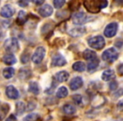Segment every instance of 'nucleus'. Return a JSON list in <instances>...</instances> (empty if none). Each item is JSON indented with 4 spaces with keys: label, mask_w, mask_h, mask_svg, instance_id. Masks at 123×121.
Returning <instances> with one entry per match:
<instances>
[{
    "label": "nucleus",
    "mask_w": 123,
    "mask_h": 121,
    "mask_svg": "<svg viewBox=\"0 0 123 121\" xmlns=\"http://www.w3.org/2000/svg\"><path fill=\"white\" fill-rule=\"evenodd\" d=\"M118 56H119V53H118L117 50L114 47H111L103 52L102 59L105 62L112 63V62L117 60Z\"/></svg>",
    "instance_id": "obj_1"
},
{
    "label": "nucleus",
    "mask_w": 123,
    "mask_h": 121,
    "mask_svg": "<svg viewBox=\"0 0 123 121\" xmlns=\"http://www.w3.org/2000/svg\"><path fill=\"white\" fill-rule=\"evenodd\" d=\"M88 44L90 47L95 50H101L105 45V41L103 36L96 35L94 37H91L88 40Z\"/></svg>",
    "instance_id": "obj_2"
},
{
    "label": "nucleus",
    "mask_w": 123,
    "mask_h": 121,
    "mask_svg": "<svg viewBox=\"0 0 123 121\" xmlns=\"http://www.w3.org/2000/svg\"><path fill=\"white\" fill-rule=\"evenodd\" d=\"M4 49L6 50V51L10 53H14L19 50V41L16 38L12 37V38H9L5 40L4 44Z\"/></svg>",
    "instance_id": "obj_3"
},
{
    "label": "nucleus",
    "mask_w": 123,
    "mask_h": 121,
    "mask_svg": "<svg viewBox=\"0 0 123 121\" xmlns=\"http://www.w3.org/2000/svg\"><path fill=\"white\" fill-rule=\"evenodd\" d=\"M45 55H46V49L43 46H39L36 48L35 52L33 53L31 60L32 62L36 64H39L42 62V60L44 59Z\"/></svg>",
    "instance_id": "obj_4"
},
{
    "label": "nucleus",
    "mask_w": 123,
    "mask_h": 121,
    "mask_svg": "<svg viewBox=\"0 0 123 121\" xmlns=\"http://www.w3.org/2000/svg\"><path fill=\"white\" fill-rule=\"evenodd\" d=\"M100 0H84V6L91 13H97L99 8Z\"/></svg>",
    "instance_id": "obj_5"
},
{
    "label": "nucleus",
    "mask_w": 123,
    "mask_h": 121,
    "mask_svg": "<svg viewBox=\"0 0 123 121\" xmlns=\"http://www.w3.org/2000/svg\"><path fill=\"white\" fill-rule=\"evenodd\" d=\"M118 29V24L116 22L110 23L109 24H107V26L105 27L104 30V35L105 36H106L107 38H112L117 33Z\"/></svg>",
    "instance_id": "obj_6"
},
{
    "label": "nucleus",
    "mask_w": 123,
    "mask_h": 121,
    "mask_svg": "<svg viewBox=\"0 0 123 121\" xmlns=\"http://www.w3.org/2000/svg\"><path fill=\"white\" fill-rule=\"evenodd\" d=\"M89 19V16L86 14H84V12H79V13H75L73 15V22L75 24H85Z\"/></svg>",
    "instance_id": "obj_7"
},
{
    "label": "nucleus",
    "mask_w": 123,
    "mask_h": 121,
    "mask_svg": "<svg viewBox=\"0 0 123 121\" xmlns=\"http://www.w3.org/2000/svg\"><path fill=\"white\" fill-rule=\"evenodd\" d=\"M66 63H67V61L64 58V56H62L61 54H56L52 56L51 65L53 67H62V66L66 65Z\"/></svg>",
    "instance_id": "obj_8"
},
{
    "label": "nucleus",
    "mask_w": 123,
    "mask_h": 121,
    "mask_svg": "<svg viewBox=\"0 0 123 121\" xmlns=\"http://www.w3.org/2000/svg\"><path fill=\"white\" fill-rule=\"evenodd\" d=\"M14 14V9L10 4H6L1 9L0 14L4 18H11Z\"/></svg>",
    "instance_id": "obj_9"
},
{
    "label": "nucleus",
    "mask_w": 123,
    "mask_h": 121,
    "mask_svg": "<svg viewBox=\"0 0 123 121\" xmlns=\"http://www.w3.org/2000/svg\"><path fill=\"white\" fill-rule=\"evenodd\" d=\"M6 95L8 98L11 99H17L19 97V93L18 90L14 87V86H8L6 87Z\"/></svg>",
    "instance_id": "obj_10"
},
{
    "label": "nucleus",
    "mask_w": 123,
    "mask_h": 121,
    "mask_svg": "<svg viewBox=\"0 0 123 121\" xmlns=\"http://www.w3.org/2000/svg\"><path fill=\"white\" fill-rule=\"evenodd\" d=\"M53 13V9L51 5L49 4H45L42 7H41L39 9V14H41L42 17H49Z\"/></svg>",
    "instance_id": "obj_11"
},
{
    "label": "nucleus",
    "mask_w": 123,
    "mask_h": 121,
    "mask_svg": "<svg viewBox=\"0 0 123 121\" xmlns=\"http://www.w3.org/2000/svg\"><path fill=\"white\" fill-rule=\"evenodd\" d=\"M84 84V81H83L82 77H76L71 81L70 82V88L72 89L73 91H76L78 89H79Z\"/></svg>",
    "instance_id": "obj_12"
},
{
    "label": "nucleus",
    "mask_w": 123,
    "mask_h": 121,
    "mask_svg": "<svg viewBox=\"0 0 123 121\" xmlns=\"http://www.w3.org/2000/svg\"><path fill=\"white\" fill-rule=\"evenodd\" d=\"M86 32V29L84 27H75L71 29L68 31L69 35L73 36V37H79L81 36Z\"/></svg>",
    "instance_id": "obj_13"
},
{
    "label": "nucleus",
    "mask_w": 123,
    "mask_h": 121,
    "mask_svg": "<svg viewBox=\"0 0 123 121\" xmlns=\"http://www.w3.org/2000/svg\"><path fill=\"white\" fill-rule=\"evenodd\" d=\"M115 77H116V74H115V72L112 70V69H108V70H105V72H103L102 76H101L102 80L105 81V82L113 80Z\"/></svg>",
    "instance_id": "obj_14"
},
{
    "label": "nucleus",
    "mask_w": 123,
    "mask_h": 121,
    "mask_svg": "<svg viewBox=\"0 0 123 121\" xmlns=\"http://www.w3.org/2000/svg\"><path fill=\"white\" fill-rule=\"evenodd\" d=\"M2 61L4 64H6V65L11 66V65H14V64L16 63L17 59H16V57L13 54H7V55H5V56H3Z\"/></svg>",
    "instance_id": "obj_15"
},
{
    "label": "nucleus",
    "mask_w": 123,
    "mask_h": 121,
    "mask_svg": "<svg viewBox=\"0 0 123 121\" xmlns=\"http://www.w3.org/2000/svg\"><path fill=\"white\" fill-rule=\"evenodd\" d=\"M69 78V74L66 71H62L55 75V79L59 82H63Z\"/></svg>",
    "instance_id": "obj_16"
},
{
    "label": "nucleus",
    "mask_w": 123,
    "mask_h": 121,
    "mask_svg": "<svg viewBox=\"0 0 123 121\" xmlns=\"http://www.w3.org/2000/svg\"><path fill=\"white\" fill-rule=\"evenodd\" d=\"M83 56H84V59L87 60V61H91V60L96 58V53L94 52V51H92V50L87 49L84 51Z\"/></svg>",
    "instance_id": "obj_17"
},
{
    "label": "nucleus",
    "mask_w": 123,
    "mask_h": 121,
    "mask_svg": "<svg viewBox=\"0 0 123 121\" xmlns=\"http://www.w3.org/2000/svg\"><path fill=\"white\" fill-rule=\"evenodd\" d=\"M56 97L59 98H64L68 95V90L66 87H60L56 91Z\"/></svg>",
    "instance_id": "obj_18"
},
{
    "label": "nucleus",
    "mask_w": 123,
    "mask_h": 121,
    "mask_svg": "<svg viewBox=\"0 0 123 121\" xmlns=\"http://www.w3.org/2000/svg\"><path fill=\"white\" fill-rule=\"evenodd\" d=\"M99 61L98 58H94V59L91 60V62L88 64L87 66V69L89 72H92V71L95 70L98 67H99Z\"/></svg>",
    "instance_id": "obj_19"
},
{
    "label": "nucleus",
    "mask_w": 123,
    "mask_h": 121,
    "mask_svg": "<svg viewBox=\"0 0 123 121\" xmlns=\"http://www.w3.org/2000/svg\"><path fill=\"white\" fill-rule=\"evenodd\" d=\"M73 69H74V71H76V72H84V71H85L86 66L83 62H77L73 65Z\"/></svg>",
    "instance_id": "obj_20"
},
{
    "label": "nucleus",
    "mask_w": 123,
    "mask_h": 121,
    "mask_svg": "<svg viewBox=\"0 0 123 121\" xmlns=\"http://www.w3.org/2000/svg\"><path fill=\"white\" fill-rule=\"evenodd\" d=\"M9 110V104H3L1 107H0V121L3 120V119L5 118L6 114H8Z\"/></svg>",
    "instance_id": "obj_21"
},
{
    "label": "nucleus",
    "mask_w": 123,
    "mask_h": 121,
    "mask_svg": "<svg viewBox=\"0 0 123 121\" xmlns=\"http://www.w3.org/2000/svg\"><path fill=\"white\" fill-rule=\"evenodd\" d=\"M63 112L65 113L66 114L71 115V114H75L76 109L72 104H65V105L63 106Z\"/></svg>",
    "instance_id": "obj_22"
},
{
    "label": "nucleus",
    "mask_w": 123,
    "mask_h": 121,
    "mask_svg": "<svg viewBox=\"0 0 123 121\" xmlns=\"http://www.w3.org/2000/svg\"><path fill=\"white\" fill-rule=\"evenodd\" d=\"M14 74V69L13 67H7L3 71V76L5 77L6 79H9L13 77Z\"/></svg>",
    "instance_id": "obj_23"
},
{
    "label": "nucleus",
    "mask_w": 123,
    "mask_h": 121,
    "mask_svg": "<svg viewBox=\"0 0 123 121\" xmlns=\"http://www.w3.org/2000/svg\"><path fill=\"white\" fill-rule=\"evenodd\" d=\"M29 90L31 92L37 95L40 92V88H39V85H38L37 82H31L29 85Z\"/></svg>",
    "instance_id": "obj_24"
},
{
    "label": "nucleus",
    "mask_w": 123,
    "mask_h": 121,
    "mask_svg": "<svg viewBox=\"0 0 123 121\" xmlns=\"http://www.w3.org/2000/svg\"><path fill=\"white\" fill-rule=\"evenodd\" d=\"M26 21V13L24 10H21L19 12L17 18V22L19 24H24Z\"/></svg>",
    "instance_id": "obj_25"
},
{
    "label": "nucleus",
    "mask_w": 123,
    "mask_h": 121,
    "mask_svg": "<svg viewBox=\"0 0 123 121\" xmlns=\"http://www.w3.org/2000/svg\"><path fill=\"white\" fill-rule=\"evenodd\" d=\"M40 119V115L38 114H30L24 118V121H36Z\"/></svg>",
    "instance_id": "obj_26"
},
{
    "label": "nucleus",
    "mask_w": 123,
    "mask_h": 121,
    "mask_svg": "<svg viewBox=\"0 0 123 121\" xmlns=\"http://www.w3.org/2000/svg\"><path fill=\"white\" fill-rule=\"evenodd\" d=\"M25 105L22 102L17 103V105H16V113L19 114H21L22 113L25 112Z\"/></svg>",
    "instance_id": "obj_27"
},
{
    "label": "nucleus",
    "mask_w": 123,
    "mask_h": 121,
    "mask_svg": "<svg viewBox=\"0 0 123 121\" xmlns=\"http://www.w3.org/2000/svg\"><path fill=\"white\" fill-rule=\"evenodd\" d=\"M53 4H54V7L56 9H60L65 4V0H54Z\"/></svg>",
    "instance_id": "obj_28"
},
{
    "label": "nucleus",
    "mask_w": 123,
    "mask_h": 121,
    "mask_svg": "<svg viewBox=\"0 0 123 121\" xmlns=\"http://www.w3.org/2000/svg\"><path fill=\"white\" fill-rule=\"evenodd\" d=\"M74 103H75L77 105H81L82 104V96L80 94H76L73 97Z\"/></svg>",
    "instance_id": "obj_29"
},
{
    "label": "nucleus",
    "mask_w": 123,
    "mask_h": 121,
    "mask_svg": "<svg viewBox=\"0 0 123 121\" xmlns=\"http://www.w3.org/2000/svg\"><path fill=\"white\" fill-rule=\"evenodd\" d=\"M69 4H73V6H69L71 9H73L74 6H76V8H77V9H79V5H80V3L79 2V0H73V1H71Z\"/></svg>",
    "instance_id": "obj_30"
},
{
    "label": "nucleus",
    "mask_w": 123,
    "mask_h": 121,
    "mask_svg": "<svg viewBox=\"0 0 123 121\" xmlns=\"http://www.w3.org/2000/svg\"><path fill=\"white\" fill-rule=\"evenodd\" d=\"M30 1L31 0H19V5L21 6V7H26V6H28V4H29Z\"/></svg>",
    "instance_id": "obj_31"
},
{
    "label": "nucleus",
    "mask_w": 123,
    "mask_h": 121,
    "mask_svg": "<svg viewBox=\"0 0 123 121\" xmlns=\"http://www.w3.org/2000/svg\"><path fill=\"white\" fill-rule=\"evenodd\" d=\"M108 5V1L107 0H100V3H99V8L101 9H105Z\"/></svg>",
    "instance_id": "obj_32"
},
{
    "label": "nucleus",
    "mask_w": 123,
    "mask_h": 121,
    "mask_svg": "<svg viewBox=\"0 0 123 121\" xmlns=\"http://www.w3.org/2000/svg\"><path fill=\"white\" fill-rule=\"evenodd\" d=\"M117 82H115V81H112V82H111V84H110V89L111 90H116V88H117Z\"/></svg>",
    "instance_id": "obj_33"
},
{
    "label": "nucleus",
    "mask_w": 123,
    "mask_h": 121,
    "mask_svg": "<svg viewBox=\"0 0 123 121\" xmlns=\"http://www.w3.org/2000/svg\"><path fill=\"white\" fill-rule=\"evenodd\" d=\"M21 61H22V63H27L28 61H29V56H28V55H23L22 57H21Z\"/></svg>",
    "instance_id": "obj_34"
},
{
    "label": "nucleus",
    "mask_w": 123,
    "mask_h": 121,
    "mask_svg": "<svg viewBox=\"0 0 123 121\" xmlns=\"http://www.w3.org/2000/svg\"><path fill=\"white\" fill-rule=\"evenodd\" d=\"M117 109H119L120 111H123V99L120 100L117 104Z\"/></svg>",
    "instance_id": "obj_35"
},
{
    "label": "nucleus",
    "mask_w": 123,
    "mask_h": 121,
    "mask_svg": "<svg viewBox=\"0 0 123 121\" xmlns=\"http://www.w3.org/2000/svg\"><path fill=\"white\" fill-rule=\"evenodd\" d=\"M6 121H17V119H16L14 114H11L9 117H8V119H6Z\"/></svg>",
    "instance_id": "obj_36"
},
{
    "label": "nucleus",
    "mask_w": 123,
    "mask_h": 121,
    "mask_svg": "<svg viewBox=\"0 0 123 121\" xmlns=\"http://www.w3.org/2000/svg\"><path fill=\"white\" fill-rule=\"evenodd\" d=\"M32 1L36 5H41V4H42L45 2V0H32Z\"/></svg>",
    "instance_id": "obj_37"
},
{
    "label": "nucleus",
    "mask_w": 123,
    "mask_h": 121,
    "mask_svg": "<svg viewBox=\"0 0 123 121\" xmlns=\"http://www.w3.org/2000/svg\"><path fill=\"white\" fill-rule=\"evenodd\" d=\"M118 72L120 75H123V63L118 67Z\"/></svg>",
    "instance_id": "obj_38"
},
{
    "label": "nucleus",
    "mask_w": 123,
    "mask_h": 121,
    "mask_svg": "<svg viewBox=\"0 0 123 121\" xmlns=\"http://www.w3.org/2000/svg\"><path fill=\"white\" fill-rule=\"evenodd\" d=\"M115 2L117 4H123V0H115Z\"/></svg>",
    "instance_id": "obj_39"
}]
</instances>
